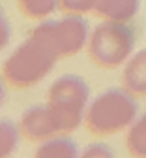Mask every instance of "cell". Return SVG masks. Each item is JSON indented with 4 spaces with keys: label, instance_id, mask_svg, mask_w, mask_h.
I'll list each match as a JSON object with an SVG mask.
<instances>
[{
    "label": "cell",
    "instance_id": "6da1fadb",
    "mask_svg": "<svg viewBox=\"0 0 146 158\" xmlns=\"http://www.w3.org/2000/svg\"><path fill=\"white\" fill-rule=\"evenodd\" d=\"M58 60L60 58L47 44L34 34H28L25 42L4 60L2 77L8 87L26 90L43 81Z\"/></svg>",
    "mask_w": 146,
    "mask_h": 158
},
{
    "label": "cell",
    "instance_id": "7a4b0ae2",
    "mask_svg": "<svg viewBox=\"0 0 146 158\" xmlns=\"http://www.w3.org/2000/svg\"><path fill=\"white\" fill-rule=\"evenodd\" d=\"M139 113L135 96L126 89H107L88 104L85 113L86 130L97 137H107L128 130Z\"/></svg>",
    "mask_w": 146,
    "mask_h": 158
},
{
    "label": "cell",
    "instance_id": "3957f363",
    "mask_svg": "<svg viewBox=\"0 0 146 158\" xmlns=\"http://www.w3.org/2000/svg\"><path fill=\"white\" fill-rule=\"evenodd\" d=\"M90 87L81 75L66 73L54 79L47 92V106L56 123L58 134H71L85 121Z\"/></svg>",
    "mask_w": 146,
    "mask_h": 158
},
{
    "label": "cell",
    "instance_id": "277c9868",
    "mask_svg": "<svg viewBox=\"0 0 146 158\" xmlns=\"http://www.w3.org/2000/svg\"><path fill=\"white\" fill-rule=\"evenodd\" d=\"M135 47V32L128 23L103 21L88 38L86 51L92 64L103 70H114L128 62Z\"/></svg>",
    "mask_w": 146,
    "mask_h": 158
},
{
    "label": "cell",
    "instance_id": "5b68a950",
    "mask_svg": "<svg viewBox=\"0 0 146 158\" xmlns=\"http://www.w3.org/2000/svg\"><path fill=\"white\" fill-rule=\"evenodd\" d=\"M30 34L47 44L58 58H68L86 47L90 28L82 15L64 13L60 19H43L30 30Z\"/></svg>",
    "mask_w": 146,
    "mask_h": 158
},
{
    "label": "cell",
    "instance_id": "8992f818",
    "mask_svg": "<svg viewBox=\"0 0 146 158\" xmlns=\"http://www.w3.org/2000/svg\"><path fill=\"white\" fill-rule=\"evenodd\" d=\"M17 126H19L21 137H25L26 141L41 143V141L49 139V137L60 135L47 104H36L25 109L23 115L19 117Z\"/></svg>",
    "mask_w": 146,
    "mask_h": 158
},
{
    "label": "cell",
    "instance_id": "52a82bcc",
    "mask_svg": "<svg viewBox=\"0 0 146 158\" xmlns=\"http://www.w3.org/2000/svg\"><path fill=\"white\" fill-rule=\"evenodd\" d=\"M140 0H96L92 13L103 21L129 23L139 13Z\"/></svg>",
    "mask_w": 146,
    "mask_h": 158
},
{
    "label": "cell",
    "instance_id": "ba28073f",
    "mask_svg": "<svg viewBox=\"0 0 146 158\" xmlns=\"http://www.w3.org/2000/svg\"><path fill=\"white\" fill-rule=\"evenodd\" d=\"M122 87L133 96H146V47L128 58L122 72Z\"/></svg>",
    "mask_w": 146,
    "mask_h": 158
},
{
    "label": "cell",
    "instance_id": "9c48e42d",
    "mask_svg": "<svg viewBox=\"0 0 146 158\" xmlns=\"http://www.w3.org/2000/svg\"><path fill=\"white\" fill-rule=\"evenodd\" d=\"M34 154L37 158H75L81 152H79L77 143L71 137L60 134V135H54V137L41 141Z\"/></svg>",
    "mask_w": 146,
    "mask_h": 158
},
{
    "label": "cell",
    "instance_id": "30bf717a",
    "mask_svg": "<svg viewBox=\"0 0 146 158\" xmlns=\"http://www.w3.org/2000/svg\"><path fill=\"white\" fill-rule=\"evenodd\" d=\"M126 147L131 156L146 158V113L135 118L126 134Z\"/></svg>",
    "mask_w": 146,
    "mask_h": 158
},
{
    "label": "cell",
    "instance_id": "8fae6325",
    "mask_svg": "<svg viewBox=\"0 0 146 158\" xmlns=\"http://www.w3.org/2000/svg\"><path fill=\"white\" fill-rule=\"evenodd\" d=\"M17 8L26 19L43 21L58 10V0H17Z\"/></svg>",
    "mask_w": 146,
    "mask_h": 158
},
{
    "label": "cell",
    "instance_id": "7c38bea8",
    "mask_svg": "<svg viewBox=\"0 0 146 158\" xmlns=\"http://www.w3.org/2000/svg\"><path fill=\"white\" fill-rule=\"evenodd\" d=\"M21 141L19 126L10 118H0V158L11 156Z\"/></svg>",
    "mask_w": 146,
    "mask_h": 158
},
{
    "label": "cell",
    "instance_id": "4fadbf2b",
    "mask_svg": "<svg viewBox=\"0 0 146 158\" xmlns=\"http://www.w3.org/2000/svg\"><path fill=\"white\" fill-rule=\"evenodd\" d=\"M96 0H58V10L71 15H88L94 10Z\"/></svg>",
    "mask_w": 146,
    "mask_h": 158
},
{
    "label": "cell",
    "instance_id": "5bb4252c",
    "mask_svg": "<svg viewBox=\"0 0 146 158\" xmlns=\"http://www.w3.org/2000/svg\"><path fill=\"white\" fill-rule=\"evenodd\" d=\"M10 40H11V25H10V21H8L4 10L0 8V53L8 47Z\"/></svg>",
    "mask_w": 146,
    "mask_h": 158
},
{
    "label": "cell",
    "instance_id": "9a60e30c",
    "mask_svg": "<svg viewBox=\"0 0 146 158\" xmlns=\"http://www.w3.org/2000/svg\"><path fill=\"white\" fill-rule=\"evenodd\" d=\"M81 156H85V158H94V156H114V152H112L111 147L97 143V145H88L85 151L81 152Z\"/></svg>",
    "mask_w": 146,
    "mask_h": 158
},
{
    "label": "cell",
    "instance_id": "2e32d148",
    "mask_svg": "<svg viewBox=\"0 0 146 158\" xmlns=\"http://www.w3.org/2000/svg\"><path fill=\"white\" fill-rule=\"evenodd\" d=\"M6 87H8V83L4 81V77L0 75V107H2L6 104V100H8V90H6Z\"/></svg>",
    "mask_w": 146,
    "mask_h": 158
}]
</instances>
